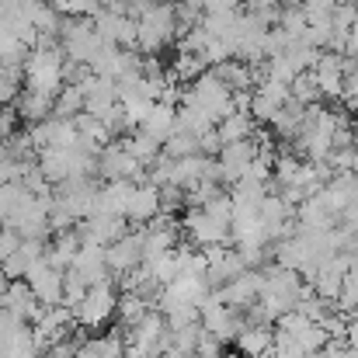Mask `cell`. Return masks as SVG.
I'll return each mask as SVG.
<instances>
[{
	"label": "cell",
	"mask_w": 358,
	"mask_h": 358,
	"mask_svg": "<svg viewBox=\"0 0 358 358\" xmlns=\"http://www.w3.org/2000/svg\"><path fill=\"white\" fill-rule=\"evenodd\" d=\"M157 216H160V188H153L150 181H132L125 202V223L150 227Z\"/></svg>",
	"instance_id": "cell-11"
},
{
	"label": "cell",
	"mask_w": 358,
	"mask_h": 358,
	"mask_svg": "<svg viewBox=\"0 0 358 358\" xmlns=\"http://www.w3.org/2000/svg\"><path fill=\"white\" fill-rule=\"evenodd\" d=\"M150 310H153V306H150L143 296H136V292H129V289H125V292L119 296V313H115V317H122V324H125V331H129V327H132V324H139Z\"/></svg>",
	"instance_id": "cell-21"
},
{
	"label": "cell",
	"mask_w": 358,
	"mask_h": 358,
	"mask_svg": "<svg viewBox=\"0 0 358 358\" xmlns=\"http://www.w3.org/2000/svg\"><path fill=\"white\" fill-rule=\"evenodd\" d=\"M98 174L105 181H143V167L129 157L125 143H108L98 150Z\"/></svg>",
	"instance_id": "cell-8"
},
{
	"label": "cell",
	"mask_w": 358,
	"mask_h": 358,
	"mask_svg": "<svg viewBox=\"0 0 358 358\" xmlns=\"http://www.w3.org/2000/svg\"><path fill=\"white\" fill-rule=\"evenodd\" d=\"M345 59H358V21L352 24V31L345 35V49H341Z\"/></svg>",
	"instance_id": "cell-25"
},
{
	"label": "cell",
	"mask_w": 358,
	"mask_h": 358,
	"mask_svg": "<svg viewBox=\"0 0 358 358\" xmlns=\"http://www.w3.org/2000/svg\"><path fill=\"white\" fill-rule=\"evenodd\" d=\"M199 324H202V331L213 334L216 341H234L240 331L247 327V324H243V310H234V306L220 303L216 292L202 303V310H199Z\"/></svg>",
	"instance_id": "cell-5"
},
{
	"label": "cell",
	"mask_w": 358,
	"mask_h": 358,
	"mask_svg": "<svg viewBox=\"0 0 358 358\" xmlns=\"http://www.w3.org/2000/svg\"><path fill=\"white\" fill-rule=\"evenodd\" d=\"M174 35H178L174 3H150V7L139 10V17H136V49H143L146 56H157Z\"/></svg>",
	"instance_id": "cell-1"
},
{
	"label": "cell",
	"mask_w": 358,
	"mask_h": 358,
	"mask_svg": "<svg viewBox=\"0 0 358 358\" xmlns=\"http://www.w3.org/2000/svg\"><path fill=\"white\" fill-rule=\"evenodd\" d=\"M334 3H352V7H358V0H334Z\"/></svg>",
	"instance_id": "cell-29"
},
{
	"label": "cell",
	"mask_w": 358,
	"mask_h": 358,
	"mask_svg": "<svg viewBox=\"0 0 358 358\" xmlns=\"http://www.w3.org/2000/svg\"><path fill=\"white\" fill-rule=\"evenodd\" d=\"M0 230H3V227H0Z\"/></svg>",
	"instance_id": "cell-31"
},
{
	"label": "cell",
	"mask_w": 358,
	"mask_h": 358,
	"mask_svg": "<svg viewBox=\"0 0 358 358\" xmlns=\"http://www.w3.org/2000/svg\"><path fill=\"white\" fill-rule=\"evenodd\" d=\"M0 310H7L10 317H17V320H24V324H31L42 306H38V299L31 296V289H28L24 282H7V289H3V296H0Z\"/></svg>",
	"instance_id": "cell-15"
},
{
	"label": "cell",
	"mask_w": 358,
	"mask_h": 358,
	"mask_svg": "<svg viewBox=\"0 0 358 358\" xmlns=\"http://www.w3.org/2000/svg\"><path fill=\"white\" fill-rule=\"evenodd\" d=\"M24 285L31 289V296L38 299V306H59L63 303V271L52 268L45 257L24 275Z\"/></svg>",
	"instance_id": "cell-9"
},
{
	"label": "cell",
	"mask_w": 358,
	"mask_h": 358,
	"mask_svg": "<svg viewBox=\"0 0 358 358\" xmlns=\"http://www.w3.org/2000/svg\"><path fill=\"white\" fill-rule=\"evenodd\" d=\"M240 358H271V348H275V331L271 327H257V324H247L234 338Z\"/></svg>",
	"instance_id": "cell-16"
},
{
	"label": "cell",
	"mask_w": 358,
	"mask_h": 358,
	"mask_svg": "<svg viewBox=\"0 0 358 358\" xmlns=\"http://www.w3.org/2000/svg\"><path fill=\"white\" fill-rule=\"evenodd\" d=\"M247 271V264H243V257H240L237 247H230V243H223V247H213V250H206V285L216 292V289H223L227 282H234L237 275Z\"/></svg>",
	"instance_id": "cell-7"
},
{
	"label": "cell",
	"mask_w": 358,
	"mask_h": 358,
	"mask_svg": "<svg viewBox=\"0 0 358 358\" xmlns=\"http://www.w3.org/2000/svg\"><path fill=\"white\" fill-rule=\"evenodd\" d=\"M257 160V146H254V139H247V143H230V146H223L220 153H216V167H220V181L223 185H237L240 178L250 171V164Z\"/></svg>",
	"instance_id": "cell-10"
},
{
	"label": "cell",
	"mask_w": 358,
	"mask_h": 358,
	"mask_svg": "<svg viewBox=\"0 0 358 358\" xmlns=\"http://www.w3.org/2000/svg\"><path fill=\"white\" fill-rule=\"evenodd\" d=\"M285 101H289V87L271 84V80H261V84L250 91V105H247V112H250V119L254 122L271 125V119L285 108Z\"/></svg>",
	"instance_id": "cell-12"
},
{
	"label": "cell",
	"mask_w": 358,
	"mask_h": 358,
	"mask_svg": "<svg viewBox=\"0 0 358 358\" xmlns=\"http://www.w3.org/2000/svg\"><path fill=\"white\" fill-rule=\"evenodd\" d=\"M195 153H202V150H199V136H192V132H185V129H174V132L167 136V143H164V157H171V160L195 157Z\"/></svg>",
	"instance_id": "cell-20"
},
{
	"label": "cell",
	"mask_w": 358,
	"mask_h": 358,
	"mask_svg": "<svg viewBox=\"0 0 358 358\" xmlns=\"http://www.w3.org/2000/svg\"><path fill=\"white\" fill-rule=\"evenodd\" d=\"M254 132H257V122L250 119V112H230L227 119L216 122V136H220L223 146L247 143V139H254Z\"/></svg>",
	"instance_id": "cell-17"
},
{
	"label": "cell",
	"mask_w": 358,
	"mask_h": 358,
	"mask_svg": "<svg viewBox=\"0 0 358 358\" xmlns=\"http://www.w3.org/2000/svg\"><path fill=\"white\" fill-rule=\"evenodd\" d=\"M181 234L192 247L199 250H213V247H223L230 243V223L213 216L209 209H188L185 220H181Z\"/></svg>",
	"instance_id": "cell-3"
},
{
	"label": "cell",
	"mask_w": 358,
	"mask_h": 358,
	"mask_svg": "<svg viewBox=\"0 0 358 358\" xmlns=\"http://www.w3.org/2000/svg\"><path fill=\"white\" fill-rule=\"evenodd\" d=\"M143 136H150L153 143H160V150H164V143H167V136L178 129V108H171V105H160V101H153L150 105V112L143 115V122L136 125Z\"/></svg>",
	"instance_id": "cell-14"
},
{
	"label": "cell",
	"mask_w": 358,
	"mask_h": 358,
	"mask_svg": "<svg viewBox=\"0 0 358 358\" xmlns=\"http://www.w3.org/2000/svg\"><path fill=\"white\" fill-rule=\"evenodd\" d=\"M94 195H98L94 178H70V181L56 185V192H52V209H59L63 216H70L73 223H80V220L91 216Z\"/></svg>",
	"instance_id": "cell-4"
},
{
	"label": "cell",
	"mask_w": 358,
	"mask_h": 358,
	"mask_svg": "<svg viewBox=\"0 0 358 358\" xmlns=\"http://www.w3.org/2000/svg\"><path fill=\"white\" fill-rule=\"evenodd\" d=\"M243 3H247V14H254L257 21H264V24H275L278 21L282 0H243Z\"/></svg>",
	"instance_id": "cell-23"
},
{
	"label": "cell",
	"mask_w": 358,
	"mask_h": 358,
	"mask_svg": "<svg viewBox=\"0 0 358 358\" xmlns=\"http://www.w3.org/2000/svg\"><path fill=\"white\" fill-rule=\"evenodd\" d=\"M352 150L358 153V129H355V136H352Z\"/></svg>",
	"instance_id": "cell-28"
},
{
	"label": "cell",
	"mask_w": 358,
	"mask_h": 358,
	"mask_svg": "<svg viewBox=\"0 0 358 358\" xmlns=\"http://www.w3.org/2000/svg\"><path fill=\"white\" fill-rule=\"evenodd\" d=\"M73 358H125V341L122 334H105V338H87L77 345V355Z\"/></svg>",
	"instance_id": "cell-19"
},
{
	"label": "cell",
	"mask_w": 358,
	"mask_h": 358,
	"mask_svg": "<svg viewBox=\"0 0 358 358\" xmlns=\"http://www.w3.org/2000/svg\"><path fill=\"white\" fill-rule=\"evenodd\" d=\"M338 358H358V352H355V348H348V345H345V348H341V355H338Z\"/></svg>",
	"instance_id": "cell-26"
},
{
	"label": "cell",
	"mask_w": 358,
	"mask_h": 358,
	"mask_svg": "<svg viewBox=\"0 0 358 358\" xmlns=\"http://www.w3.org/2000/svg\"><path fill=\"white\" fill-rule=\"evenodd\" d=\"M115 313H119V292H115L112 282L91 285V289L84 292V299L73 306V320H77L80 327H91V331L105 327Z\"/></svg>",
	"instance_id": "cell-2"
},
{
	"label": "cell",
	"mask_w": 358,
	"mask_h": 358,
	"mask_svg": "<svg viewBox=\"0 0 358 358\" xmlns=\"http://www.w3.org/2000/svg\"><path fill=\"white\" fill-rule=\"evenodd\" d=\"M3 289H7V278H3V271H0V296H3Z\"/></svg>",
	"instance_id": "cell-27"
},
{
	"label": "cell",
	"mask_w": 358,
	"mask_h": 358,
	"mask_svg": "<svg viewBox=\"0 0 358 358\" xmlns=\"http://www.w3.org/2000/svg\"><path fill=\"white\" fill-rule=\"evenodd\" d=\"M303 122H306V108L296 105V101H285V108L271 119V136L278 143H292L303 132Z\"/></svg>",
	"instance_id": "cell-18"
},
{
	"label": "cell",
	"mask_w": 358,
	"mask_h": 358,
	"mask_svg": "<svg viewBox=\"0 0 358 358\" xmlns=\"http://www.w3.org/2000/svg\"><path fill=\"white\" fill-rule=\"evenodd\" d=\"M206 70H209V66L202 63V56H195V52H178V59H174V70H171V73H174L178 80H188V84H192V80H199Z\"/></svg>",
	"instance_id": "cell-22"
},
{
	"label": "cell",
	"mask_w": 358,
	"mask_h": 358,
	"mask_svg": "<svg viewBox=\"0 0 358 358\" xmlns=\"http://www.w3.org/2000/svg\"><path fill=\"white\" fill-rule=\"evenodd\" d=\"M3 73H7V66H3V63H0V77H3Z\"/></svg>",
	"instance_id": "cell-30"
},
{
	"label": "cell",
	"mask_w": 358,
	"mask_h": 358,
	"mask_svg": "<svg viewBox=\"0 0 358 358\" xmlns=\"http://www.w3.org/2000/svg\"><path fill=\"white\" fill-rule=\"evenodd\" d=\"M17 247H21V237H17L10 227H3V230H0V261H7Z\"/></svg>",
	"instance_id": "cell-24"
},
{
	"label": "cell",
	"mask_w": 358,
	"mask_h": 358,
	"mask_svg": "<svg viewBox=\"0 0 358 358\" xmlns=\"http://www.w3.org/2000/svg\"><path fill=\"white\" fill-rule=\"evenodd\" d=\"M261 285H264L261 271H250V268H247L234 282H227L223 289H216V296H220V303H227V306H234V310H247V306L257 303Z\"/></svg>",
	"instance_id": "cell-13"
},
{
	"label": "cell",
	"mask_w": 358,
	"mask_h": 358,
	"mask_svg": "<svg viewBox=\"0 0 358 358\" xmlns=\"http://www.w3.org/2000/svg\"><path fill=\"white\" fill-rule=\"evenodd\" d=\"M105 264L112 271V278H129L136 268H143V230L122 234L115 243L105 247Z\"/></svg>",
	"instance_id": "cell-6"
}]
</instances>
